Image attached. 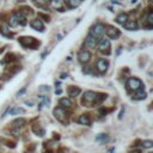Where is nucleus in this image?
<instances>
[{
	"mask_svg": "<svg viewBox=\"0 0 153 153\" xmlns=\"http://www.w3.org/2000/svg\"><path fill=\"white\" fill-rule=\"evenodd\" d=\"M105 98H107V95L96 94V92H94V91H86L83 96L81 103L84 105H87V107H92V105L101 104Z\"/></svg>",
	"mask_w": 153,
	"mask_h": 153,
	"instance_id": "obj_1",
	"label": "nucleus"
},
{
	"mask_svg": "<svg viewBox=\"0 0 153 153\" xmlns=\"http://www.w3.org/2000/svg\"><path fill=\"white\" fill-rule=\"evenodd\" d=\"M104 25L101 24V23H97L96 25H94L92 28L90 29V36H92L94 38H96L97 41L103 36L104 34Z\"/></svg>",
	"mask_w": 153,
	"mask_h": 153,
	"instance_id": "obj_2",
	"label": "nucleus"
},
{
	"mask_svg": "<svg viewBox=\"0 0 153 153\" xmlns=\"http://www.w3.org/2000/svg\"><path fill=\"white\" fill-rule=\"evenodd\" d=\"M19 43L25 47V48H33V49H36V47L40 44V42H37L34 37H19Z\"/></svg>",
	"mask_w": 153,
	"mask_h": 153,
	"instance_id": "obj_3",
	"label": "nucleus"
},
{
	"mask_svg": "<svg viewBox=\"0 0 153 153\" xmlns=\"http://www.w3.org/2000/svg\"><path fill=\"white\" fill-rule=\"evenodd\" d=\"M54 116H55V118H56L57 121L62 122V123H67V120H66L67 114H66V111H65V108H62V107L55 108V109H54Z\"/></svg>",
	"mask_w": 153,
	"mask_h": 153,
	"instance_id": "obj_4",
	"label": "nucleus"
},
{
	"mask_svg": "<svg viewBox=\"0 0 153 153\" xmlns=\"http://www.w3.org/2000/svg\"><path fill=\"white\" fill-rule=\"evenodd\" d=\"M104 30H105L107 36H108L109 38H112V40H117V38L120 37V35H121V33H120L118 29H116V28H114V26H110V25H108L107 28H104Z\"/></svg>",
	"mask_w": 153,
	"mask_h": 153,
	"instance_id": "obj_5",
	"label": "nucleus"
},
{
	"mask_svg": "<svg viewBox=\"0 0 153 153\" xmlns=\"http://www.w3.org/2000/svg\"><path fill=\"white\" fill-rule=\"evenodd\" d=\"M127 86H128V88L129 90H133V91H136V90H139V88H141V86H142V81L139 79V78H131V79H128V81H127Z\"/></svg>",
	"mask_w": 153,
	"mask_h": 153,
	"instance_id": "obj_6",
	"label": "nucleus"
},
{
	"mask_svg": "<svg viewBox=\"0 0 153 153\" xmlns=\"http://www.w3.org/2000/svg\"><path fill=\"white\" fill-rule=\"evenodd\" d=\"M98 48H99V50H101L102 53L109 55V54H110V42H109V40H107V38L101 40Z\"/></svg>",
	"mask_w": 153,
	"mask_h": 153,
	"instance_id": "obj_7",
	"label": "nucleus"
},
{
	"mask_svg": "<svg viewBox=\"0 0 153 153\" xmlns=\"http://www.w3.org/2000/svg\"><path fill=\"white\" fill-rule=\"evenodd\" d=\"M96 67H97V70H98L101 73H103V72H105V71L108 70L109 62H108L105 59H99V60L97 61V64H96Z\"/></svg>",
	"mask_w": 153,
	"mask_h": 153,
	"instance_id": "obj_8",
	"label": "nucleus"
},
{
	"mask_svg": "<svg viewBox=\"0 0 153 153\" xmlns=\"http://www.w3.org/2000/svg\"><path fill=\"white\" fill-rule=\"evenodd\" d=\"M30 25H31V28L33 29H35V30H37V31H44V25H43V23H42V20L41 19H33L31 20V23H30Z\"/></svg>",
	"mask_w": 153,
	"mask_h": 153,
	"instance_id": "obj_9",
	"label": "nucleus"
},
{
	"mask_svg": "<svg viewBox=\"0 0 153 153\" xmlns=\"http://www.w3.org/2000/svg\"><path fill=\"white\" fill-rule=\"evenodd\" d=\"M78 59H79V61L81 64H86V62H88L90 59H91V54L87 50H81L79 53V55H78Z\"/></svg>",
	"mask_w": 153,
	"mask_h": 153,
	"instance_id": "obj_10",
	"label": "nucleus"
},
{
	"mask_svg": "<svg viewBox=\"0 0 153 153\" xmlns=\"http://www.w3.org/2000/svg\"><path fill=\"white\" fill-rule=\"evenodd\" d=\"M85 44H86V47L87 48H91V49H95L96 48V46H97V40L96 38H94L92 36H87L86 37V42H85Z\"/></svg>",
	"mask_w": 153,
	"mask_h": 153,
	"instance_id": "obj_11",
	"label": "nucleus"
},
{
	"mask_svg": "<svg viewBox=\"0 0 153 153\" xmlns=\"http://www.w3.org/2000/svg\"><path fill=\"white\" fill-rule=\"evenodd\" d=\"M78 123L85 125V126H90V125H91V118H90L88 115L84 114V115H81V116L78 118Z\"/></svg>",
	"mask_w": 153,
	"mask_h": 153,
	"instance_id": "obj_12",
	"label": "nucleus"
},
{
	"mask_svg": "<svg viewBox=\"0 0 153 153\" xmlns=\"http://www.w3.org/2000/svg\"><path fill=\"white\" fill-rule=\"evenodd\" d=\"M60 104L62 108H73L74 107V103L72 101V98H62L60 99Z\"/></svg>",
	"mask_w": 153,
	"mask_h": 153,
	"instance_id": "obj_13",
	"label": "nucleus"
},
{
	"mask_svg": "<svg viewBox=\"0 0 153 153\" xmlns=\"http://www.w3.org/2000/svg\"><path fill=\"white\" fill-rule=\"evenodd\" d=\"M125 28L129 31H133V30H138V23L135 20H127L125 24Z\"/></svg>",
	"mask_w": 153,
	"mask_h": 153,
	"instance_id": "obj_14",
	"label": "nucleus"
},
{
	"mask_svg": "<svg viewBox=\"0 0 153 153\" xmlns=\"http://www.w3.org/2000/svg\"><path fill=\"white\" fill-rule=\"evenodd\" d=\"M9 25L10 26H12V28H15V26H18L19 25V22H18V18H17V16H16V13H12V15H10V17H9Z\"/></svg>",
	"mask_w": 153,
	"mask_h": 153,
	"instance_id": "obj_15",
	"label": "nucleus"
},
{
	"mask_svg": "<svg viewBox=\"0 0 153 153\" xmlns=\"http://www.w3.org/2000/svg\"><path fill=\"white\" fill-rule=\"evenodd\" d=\"M134 99H138V101H141V99H145L146 98V92L142 90V88H139L135 91V94H134Z\"/></svg>",
	"mask_w": 153,
	"mask_h": 153,
	"instance_id": "obj_16",
	"label": "nucleus"
},
{
	"mask_svg": "<svg viewBox=\"0 0 153 153\" xmlns=\"http://www.w3.org/2000/svg\"><path fill=\"white\" fill-rule=\"evenodd\" d=\"M67 91H68V95H70L71 97H77V96H79V94H80V88L77 87V86H70Z\"/></svg>",
	"mask_w": 153,
	"mask_h": 153,
	"instance_id": "obj_17",
	"label": "nucleus"
},
{
	"mask_svg": "<svg viewBox=\"0 0 153 153\" xmlns=\"http://www.w3.org/2000/svg\"><path fill=\"white\" fill-rule=\"evenodd\" d=\"M127 19H128V16H127L126 13H121V15H118V16H117V18H116V23L123 25V24L127 22Z\"/></svg>",
	"mask_w": 153,
	"mask_h": 153,
	"instance_id": "obj_18",
	"label": "nucleus"
},
{
	"mask_svg": "<svg viewBox=\"0 0 153 153\" xmlns=\"http://www.w3.org/2000/svg\"><path fill=\"white\" fill-rule=\"evenodd\" d=\"M25 122H26V121L20 117V118H17V120H15V121L12 122V126L16 127V128H19V127H23V126L25 125Z\"/></svg>",
	"mask_w": 153,
	"mask_h": 153,
	"instance_id": "obj_19",
	"label": "nucleus"
},
{
	"mask_svg": "<svg viewBox=\"0 0 153 153\" xmlns=\"http://www.w3.org/2000/svg\"><path fill=\"white\" fill-rule=\"evenodd\" d=\"M9 112H10V115H18V114H23L24 112V109L23 108H16V107H13V108H9Z\"/></svg>",
	"mask_w": 153,
	"mask_h": 153,
	"instance_id": "obj_20",
	"label": "nucleus"
},
{
	"mask_svg": "<svg viewBox=\"0 0 153 153\" xmlns=\"http://www.w3.org/2000/svg\"><path fill=\"white\" fill-rule=\"evenodd\" d=\"M81 4V0H68L70 7H78Z\"/></svg>",
	"mask_w": 153,
	"mask_h": 153,
	"instance_id": "obj_21",
	"label": "nucleus"
},
{
	"mask_svg": "<svg viewBox=\"0 0 153 153\" xmlns=\"http://www.w3.org/2000/svg\"><path fill=\"white\" fill-rule=\"evenodd\" d=\"M0 33H1L3 35L5 36H11V33H10V29H7V26H1V29H0Z\"/></svg>",
	"mask_w": 153,
	"mask_h": 153,
	"instance_id": "obj_22",
	"label": "nucleus"
},
{
	"mask_svg": "<svg viewBox=\"0 0 153 153\" xmlns=\"http://www.w3.org/2000/svg\"><path fill=\"white\" fill-rule=\"evenodd\" d=\"M153 146V142L151 141V140H145V141H142V147L144 148H151Z\"/></svg>",
	"mask_w": 153,
	"mask_h": 153,
	"instance_id": "obj_23",
	"label": "nucleus"
},
{
	"mask_svg": "<svg viewBox=\"0 0 153 153\" xmlns=\"http://www.w3.org/2000/svg\"><path fill=\"white\" fill-rule=\"evenodd\" d=\"M50 4H51L53 7H55V9L61 7V0H50Z\"/></svg>",
	"mask_w": 153,
	"mask_h": 153,
	"instance_id": "obj_24",
	"label": "nucleus"
},
{
	"mask_svg": "<svg viewBox=\"0 0 153 153\" xmlns=\"http://www.w3.org/2000/svg\"><path fill=\"white\" fill-rule=\"evenodd\" d=\"M97 141H107L108 140V135L107 134H99L98 136H96Z\"/></svg>",
	"mask_w": 153,
	"mask_h": 153,
	"instance_id": "obj_25",
	"label": "nucleus"
},
{
	"mask_svg": "<svg viewBox=\"0 0 153 153\" xmlns=\"http://www.w3.org/2000/svg\"><path fill=\"white\" fill-rule=\"evenodd\" d=\"M38 91H40V92H49V91H50V87L47 86V85H42V86H40Z\"/></svg>",
	"mask_w": 153,
	"mask_h": 153,
	"instance_id": "obj_26",
	"label": "nucleus"
},
{
	"mask_svg": "<svg viewBox=\"0 0 153 153\" xmlns=\"http://www.w3.org/2000/svg\"><path fill=\"white\" fill-rule=\"evenodd\" d=\"M147 22H148V26L151 28V25L153 24V13L149 11L148 12V17H147Z\"/></svg>",
	"mask_w": 153,
	"mask_h": 153,
	"instance_id": "obj_27",
	"label": "nucleus"
},
{
	"mask_svg": "<svg viewBox=\"0 0 153 153\" xmlns=\"http://www.w3.org/2000/svg\"><path fill=\"white\" fill-rule=\"evenodd\" d=\"M25 91H26V88H25V87H23V88H22L20 91H18V94H17V96H22V95H23V94L25 92Z\"/></svg>",
	"mask_w": 153,
	"mask_h": 153,
	"instance_id": "obj_28",
	"label": "nucleus"
},
{
	"mask_svg": "<svg viewBox=\"0 0 153 153\" xmlns=\"http://www.w3.org/2000/svg\"><path fill=\"white\" fill-rule=\"evenodd\" d=\"M61 92H62V91H61V88H56V91H55L56 95H61Z\"/></svg>",
	"mask_w": 153,
	"mask_h": 153,
	"instance_id": "obj_29",
	"label": "nucleus"
},
{
	"mask_svg": "<svg viewBox=\"0 0 153 153\" xmlns=\"http://www.w3.org/2000/svg\"><path fill=\"white\" fill-rule=\"evenodd\" d=\"M25 104H26L28 107H33V104H34V103H33L31 101H30V102H25Z\"/></svg>",
	"mask_w": 153,
	"mask_h": 153,
	"instance_id": "obj_30",
	"label": "nucleus"
},
{
	"mask_svg": "<svg viewBox=\"0 0 153 153\" xmlns=\"http://www.w3.org/2000/svg\"><path fill=\"white\" fill-rule=\"evenodd\" d=\"M61 78H62V79L67 78V74H66V73H62V74H61Z\"/></svg>",
	"mask_w": 153,
	"mask_h": 153,
	"instance_id": "obj_31",
	"label": "nucleus"
},
{
	"mask_svg": "<svg viewBox=\"0 0 153 153\" xmlns=\"http://www.w3.org/2000/svg\"><path fill=\"white\" fill-rule=\"evenodd\" d=\"M34 1H36V0H34Z\"/></svg>",
	"mask_w": 153,
	"mask_h": 153,
	"instance_id": "obj_32",
	"label": "nucleus"
},
{
	"mask_svg": "<svg viewBox=\"0 0 153 153\" xmlns=\"http://www.w3.org/2000/svg\"><path fill=\"white\" fill-rule=\"evenodd\" d=\"M149 153H152V152H149Z\"/></svg>",
	"mask_w": 153,
	"mask_h": 153,
	"instance_id": "obj_33",
	"label": "nucleus"
}]
</instances>
